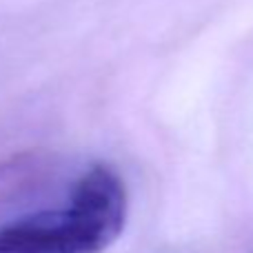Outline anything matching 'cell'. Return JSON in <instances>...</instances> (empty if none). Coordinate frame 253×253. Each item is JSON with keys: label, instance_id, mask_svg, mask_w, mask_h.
Here are the masks:
<instances>
[{"label": "cell", "instance_id": "6da1fadb", "mask_svg": "<svg viewBox=\"0 0 253 253\" xmlns=\"http://www.w3.org/2000/svg\"><path fill=\"white\" fill-rule=\"evenodd\" d=\"M129 196L118 171L91 165L62 209L38 211L0 227V253H105L123 236Z\"/></svg>", "mask_w": 253, "mask_h": 253}]
</instances>
